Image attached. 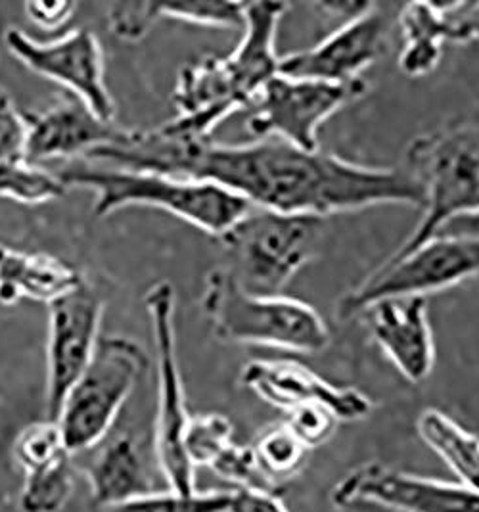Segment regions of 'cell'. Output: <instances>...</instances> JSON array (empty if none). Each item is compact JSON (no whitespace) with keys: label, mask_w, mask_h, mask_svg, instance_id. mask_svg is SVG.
I'll list each match as a JSON object with an SVG mask.
<instances>
[{"label":"cell","mask_w":479,"mask_h":512,"mask_svg":"<svg viewBox=\"0 0 479 512\" xmlns=\"http://www.w3.org/2000/svg\"><path fill=\"white\" fill-rule=\"evenodd\" d=\"M150 317L156 365H158V413L154 426V453L167 489L194 493L196 474L186 453V430L192 415L186 409L183 376L177 361L175 305L177 294L171 282H156L144 296Z\"/></svg>","instance_id":"9c48e42d"},{"label":"cell","mask_w":479,"mask_h":512,"mask_svg":"<svg viewBox=\"0 0 479 512\" xmlns=\"http://www.w3.org/2000/svg\"><path fill=\"white\" fill-rule=\"evenodd\" d=\"M347 499H368L405 512H479L478 491L378 463L359 466L336 486L332 501Z\"/></svg>","instance_id":"5bb4252c"},{"label":"cell","mask_w":479,"mask_h":512,"mask_svg":"<svg viewBox=\"0 0 479 512\" xmlns=\"http://www.w3.org/2000/svg\"><path fill=\"white\" fill-rule=\"evenodd\" d=\"M85 162L204 181L244 198L251 208L328 217L382 204L424 206L405 167H370L326 152H307L284 140L221 144L169 123L127 131L117 144L96 148Z\"/></svg>","instance_id":"6da1fadb"},{"label":"cell","mask_w":479,"mask_h":512,"mask_svg":"<svg viewBox=\"0 0 479 512\" xmlns=\"http://www.w3.org/2000/svg\"><path fill=\"white\" fill-rule=\"evenodd\" d=\"M251 453L259 474L273 489L280 482L292 480L307 457V449L290 432L286 422L261 432L251 445Z\"/></svg>","instance_id":"d4e9b609"},{"label":"cell","mask_w":479,"mask_h":512,"mask_svg":"<svg viewBox=\"0 0 479 512\" xmlns=\"http://www.w3.org/2000/svg\"><path fill=\"white\" fill-rule=\"evenodd\" d=\"M202 305L221 342L307 355H317L332 342L330 328L313 305L282 294H251L227 267L207 275Z\"/></svg>","instance_id":"5b68a950"},{"label":"cell","mask_w":479,"mask_h":512,"mask_svg":"<svg viewBox=\"0 0 479 512\" xmlns=\"http://www.w3.org/2000/svg\"><path fill=\"white\" fill-rule=\"evenodd\" d=\"M104 300L87 282L48 303L46 413L58 420L69 390L85 373L100 342Z\"/></svg>","instance_id":"7c38bea8"},{"label":"cell","mask_w":479,"mask_h":512,"mask_svg":"<svg viewBox=\"0 0 479 512\" xmlns=\"http://www.w3.org/2000/svg\"><path fill=\"white\" fill-rule=\"evenodd\" d=\"M146 367V353L131 338H100L89 367L69 390L56 420L73 455L106 440Z\"/></svg>","instance_id":"52a82bcc"},{"label":"cell","mask_w":479,"mask_h":512,"mask_svg":"<svg viewBox=\"0 0 479 512\" xmlns=\"http://www.w3.org/2000/svg\"><path fill=\"white\" fill-rule=\"evenodd\" d=\"M424 196L422 219L393 256L432 240L453 219L479 213V121L460 119L414 139L405 165Z\"/></svg>","instance_id":"277c9868"},{"label":"cell","mask_w":479,"mask_h":512,"mask_svg":"<svg viewBox=\"0 0 479 512\" xmlns=\"http://www.w3.org/2000/svg\"><path fill=\"white\" fill-rule=\"evenodd\" d=\"M288 8L286 2H248L238 47L225 56H204L181 70L175 89L179 116L167 123L183 133L211 137L227 117L251 108L278 73L276 35Z\"/></svg>","instance_id":"7a4b0ae2"},{"label":"cell","mask_w":479,"mask_h":512,"mask_svg":"<svg viewBox=\"0 0 479 512\" xmlns=\"http://www.w3.org/2000/svg\"><path fill=\"white\" fill-rule=\"evenodd\" d=\"M376 346L412 384H422L435 365L434 332L426 298H389L365 311Z\"/></svg>","instance_id":"ac0fdd59"},{"label":"cell","mask_w":479,"mask_h":512,"mask_svg":"<svg viewBox=\"0 0 479 512\" xmlns=\"http://www.w3.org/2000/svg\"><path fill=\"white\" fill-rule=\"evenodd\" d=\"M334 507L338 512H405L376 501H368V499H347V501L334 503Z\"/></svg>","instance_id":"1f68e13d"},{"label":"cell","mask_w":479,"mask_h":512,"mask_svg":"<svg viewBox=\"0 0 479 512\" xmlns=\"http://www.w3.org/2000/svg\"><path fill=\"white\" fill-rule=\"evenodd\" d=\"M229 512H290L276 493L269 491H246L238 489L232 493Z\"/></svg>","instance_id":"f546056e"},{"label":"cell","mask_w":479,"mask_h":512,"mask_svg":"<svg viewBox=\"0 0 479 512\" xmlns=\"http://www.w3.org/2000/svg\"><path fill=\"white\" fill-rule=\"evenodd\" d=\"M386 14L374 4L365 14L345 22L315 47L280 56L278 73L294 79L349 83L388 52Z\"/></svg>","instance_id":"4fadbf2b"},{"label":"cell","mask_w":479,"mask_h":512,"mask_svg":"<svg viewBox=\"0 0 479 512\" xmlns=\"http://www.w3.org/2000/svg\"><path fill=\"white\" fill-rule=\"evenodd\" d=\"M242 382L255 396L286 413L305 405H320L340 422H351L366 419L372 411V401L363 392L334 386L294 361H250L242 369Z\"/></svg>","instance_id":"9a60e30c"},{"label":"cell","mask_w":479,"mask_h":512,"mask_svg":"<svg viewBox=\"0 0 479 512\" xmlns=\"http://www.w3.org/2000/svg\"><path fill=\"white\" fill-rule=\"evenodd\" d=\"M230 505L232 493L227 491L177 493L165 489L102 507L100 512H229Z\"/></svg>","instance_id":"484cf974"},{"label":"cell","mask_w":479,"mask_h":512,"mask_svg":"<svg viewBox=\"0 0 479 512\" xmlns=\"http://www.w3.org/2000/svg\"><path fill=\"white\" fill-rule=\"evenodd\" d=\"M368 93L365 79L328 83L276 73L251 104L248 133L255 140L278 139L317 152L326 119Z\"/></svg>","instance_id":"30bf717a"},{"label":"cell","mask_w":479,"mask_h":512,"mask_svg":"<svg viewBox=\"0 0 479 512\" xmlns=\"http://www.w3.org/2000/svg\"><path fill=\"white\" fill-rule=\"evenodd\" d=\"M83 282L79 271L62 259L0 246V302L6 305L22 298L52 303Z\"/></svg>","instance_id":"44dd1931"},{"label":"cell","mask_w":479,"mask_h":512,"mask_svg":"<svg viewBox=\"0 0 479 512\" xmlns=\"http://www.w3.org/2000/svg\"><path fill=\"white\" fill-rule=\"evenodd\" d=\"M71 457L22 470V512H60L68 505L73 491Z\"/></svg>","instance_id":"cb8c5ba5"},{"label":"cell","mask_w":479,"mask_h":512,"mask_svg":"<svg viewBox=\"0 0 479 512\" xmlns=\"http://www.w3.org/2000/svg\"><path fill=\"white\" fill-rule=\"evenodd\" d=\"M397 24L403 37L399 70L420 79L439 66L445 43H479V2H411Z\"/></svg>","instance_id":"2e32d148"},{"label":"cell","mask_w":479,"mask_h":512,"mask_svg":"<svg viewBox=\"0 0 479 512\" xmlns=\"http://www.w3.org/2000/svg\"><path fill=\"white\" fill-rule=\"evenodd\" d=\"M27 129V158L35 165L54 160L89 156L92 150L125 139L127 131L117 129L94 116L77 96L64 98L35 112H22Z\"/></svg>","instance_id":"e0dca14e"},{"label":"cell","mask_w":479,"mask_h":512,"mask_svg":"<svg viewBox=\"0 0 479 512\" xmlns=\"http://www.w3.org/2000/svg\"><path fill=\"white\" fill-rule=\"evenodd\" d=\"M479 277V238L434 236L407 254L386 259L338 303L336 315L349 321L389 298H426Z\"/></svg>","instance_id":"ba28073f"},{"label":"cell","mask_w":479,"mask_h":512,"mask_svg":"<svg viewBox=\"0 0 479 512\" xmlns=\"http://www.w3.org/2000/svg\"><path fill=\"white\" fill-rule=\"evenodd\" d=\"M248 2H119L110 27L123 41H140L163 18L215 29H244Z\"/></svg>","instance_id":"ffe728a7"},{"label":"cell","mask_w":479,"mask_h":512,"mask_svg":"<svg viewBox=\"0 0 479 512\" xmlns=\"http://www.w3.org/2000/svg\"><path fill=\"white\" fill-rule=\"evenodd\" d=\"M73 2H29L25 4V12L29 20H33L35 25L41 29H58L68 22L69 18L75 12Z\"/></svg>","instance_id":"f1b7e54d"},{"label":"cell","mask_w":479,"mask_h":512,"mask_svg":"<svg viewBox=\"0 0 479 512\" xmlns=\"http://www.w3.org/2000/svg\"><path fill=\"white\" fill-rule=\"evenodd\" d=\"M4 45L27 70L62 85L85 102L94 116L114 123L115 104L104 79V54L89 29H71L58 39L37 41L23 29L8 27Z\"/></svg>","instance_id":"8fae6325"},{"label":"cell","mask_w":479,"mask_h":512,"mask_svg":"<svg viewBox=\"0 0 479 512\" xmlns=\"http://www.w3.org/2000/svg\"><path fill=\"white\" fill-rule=\"evenodd\" d=\"M338 424H340L338 417L320 405L297 407L288 413V420H286V426L290 428V432L307 451L317 449L328 442L336 434Z\"/></svg>","instance_id":"83f0119b"},{"label":"cell","mask_w":479,"mask_h":512,"mask_svg":"<svg viewBox=\"0 0 479 512\" xmlns=\"http://www.w3.org/2000/svg\"><path fill=\"white\" fill-rule=\"evenodd\" d=\"M56 175L68 188L92 190L96 196L94 213L98 217L131 206L156 208L221 238L251 210L244 198L225 188L160 173L71 162L62 171H56Z\"/></svg>","instance_id":"3957f363"},{"label":"cell","mask_w":479,"mask_h":512,"mask_svg":"<svg viewBox=\"0 0 479 512\" xmlns=\"http://www.w3.org/2000/svg\"><path fill=\"white\" fill-rule=\"evenodd\" d=\"M98 509L154 493L142 451L131 436H117L102 445L83 468Z\"/></svg>","instance_id":"7402d4cb"},{"label":"cell","mask_w":479,"mask_h":512,"mask_svg":"<svg viewBox=\"0 0 479 512\" xmlns=\"http://www.w3.org/2000/svg\"><path fill=\"white\" fill-rule=\"evenodd\" d=\"M232 445V424L227 417L200 415L190 419L186 430V453L194 468H211Z\"/></svg>","instance_id":"4316f807"},{"label":"cell","mask_w":479,"mask_h":512,"mask_svg":"<svg viewBox=\"0 0 479 512\" xmlns=\"http://www.w3.org/2000/svg\"><path fill=\"white\" fill-rule=\"evenodd\" d=\"M416 434L458 478V484L479 493V438L439 409H424Z\"/></svg>","instance_id":"603a6c76"},{"label":"cell","mask_w":479,"mask_h":512,"mask_svg":"<svg viewBox=\"0 0 479 512\" xmlns=\"http://www.w3.org/2000/svg\"><path fill=\"white\" fill-rule=\"evenodd\" d=\"M326 219L251 208L219 240L230 273L251 294L280 296L297 271L319 254Z\"/></svg>","instance_id":"8992f818"},{"label":"cell","mask_w":479,"mask_h":512,"mask_svg":"<svg viewBox=\"0 0 479 512\" xmlns=\"http://www.w3.org/2000/svg\"><path fill=\"white\" fill-rule=\"evenodd\" d=\"M462 236V238H479V213L464 215L449 221L437 236Z\"/></svg>","instance_id":"4dcf8cb0"},{"label":"cell","mask_w":479,"mask_h":512,"mask_svg":"<svg viewBox=\"0 0 479 512\" xmlns=\"http://www.w3.org/2000/svg\"><path fill=\"white\" fill-rule=\"evenodd\" d=\"M68 187L54 171L27 158V129L22 112L6 94L0 96V198L22 204L58 200Z\"/></svg>","instance_id":"d6986e66"}]
</instances>
